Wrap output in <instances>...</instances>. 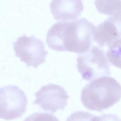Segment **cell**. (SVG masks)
<instances>
[{"label":"cell","mask_w":121,"mask_h":121,"mask_svg":"<svg viewBox=\"0 0 121 121\" xmlns=\"http://www.w3.org/2000/svg\"><path fill=\"white\" fill-rule=\"evenodd\" d=\"M66 121H121L119 117L113 114H104L95 116L84 111L75 112L71 114Z\"/></svg>","instance_id":"obj_9"},{"label":"cell","mask_w":121,"mask_h":121,"mask_svg":"<svg viewBox=\"0 0 121 121\" xmlns=\"http://www.w3.org/2000/svg\"><path fill=\"white\" fill-rule=\"evenodd\" d=\"M104 52L95 45H92L77 59V67L82 78L90 81L110 75V65Z\"/></svg>","instance_id":"obj_3"},{"label":"cell","mask_w":121,"mask_h":121,"mask_svg":"<svg viewBox=\"0 0 121 121\" xmlns=\"http://www.w3.org/2000/svg\"><path fill=\"white\" fill-rule=\"evenodd\" d=\"M24 121H59V120L51 113L36 112L26 118Z\"/></svg>","instance_id":"obj_12"},{"label":"cell","mask_w":121,"mask_h":121,"mask_svg":"<svg viewBox=\"0 0 121 121\" xmlns=\"http://www.w3.org/2000/svg\"><path fill=\"white\" fill-rule=\"evenodd\" d=\"M106 57L112 65L121 69V37L115 40L108 47Z\"/></svg>","instance_id":"obj_11"},{"label":"cell","mask_w":121,"mask_h":121,"mask_svg":"<svg viewBox=\"0 0 121 121\" xmlns=\"http://www.w3.org/2000/svg\"><path fill=\"white\" fill-rule=\"evenodd\" d=\"M95 4L103 14L112 17L121 12V0H95Z\"/></svg>","instance_id":"obj_10"},{"label":"cell","mask_w":121,"mask_h":121,"mask_svg":"<svg viewBox=\"0 0 121 121\" xmlns=\"http://www.w3.org/2000/svg\"><path fill=\"white\" fill-rule=\"evenodd\" d=\"M95 27L85 18L58 22L48 30L46 43L57 51L84 53L91 47Z\"/></svg>","instance_id":"obj_1"},{"label":"cell","mask_w":121,"mask_h":121,"mask_svg":"<svg viewBox=\"0 0 121 121\" xmlns=\"http://www.w3.org/2000/svg\"><path fill=\"white\" fill-rule=\"evenodd\" d=\"M121 98V85L113 78L103 76L95 78L82 90L80 99L83 105L91 111L102 112Z\"/></svg>","instance_id":"obj_2"},{"label":"cell","mask_w":121,"mask_h":121,"mask_svg":"<svg viewBox=\"0 0 121 121\" xmlns=\"http://www.w3.org/2000/svg\"><path fill=\"white\" fill-rule=\"evenodd\" d=\"M0 118L11 120L20 118L25 112L27 99L24 92L16 86L0 89Z\"/></svg>","instance_id":"obj_4"},{"label":"cell","mask_w":121,"mask_h":121,"mask_svg":"<svg viewBox=\"0 0 121 121\" xmlns=\"http://www.w3.org/2000/svg\"><path fill=\"white\" fill-rule=\"evenodd\" d=\"M93 40L100 47H109L113 42L121 37V34L112 17L95 26Z\"/></svg>","instance_id":"obj_8"},{"label":"cell","mask_w":121,"mask_h":121,"mask_svg":"<svg viewBox=\"0 0 121 121\" xmlns=\"http://www.w3.org/2000/svg\"><path fill=\"white\" fill-rule=\"evenodd\" d=\"M51 12L57 20H74L83 10L82 0H52L50 4Z\"/></svg>","instance_id":"obj_7"},{"label":"cell","mask_w":121,"mask_h":121,"mask_svg":"<svg viewBox=\"0 0 121 121\" xmlns=\"http://www.w3.org/2000/svg\"><path fill=\"white\" fill-rule=\"evenodd\" d=\"M33 103L45 111L55 112L63 110L67 105L69 96L64 88L56 84H50L42 86L35 94Z\"/></svg>","instance_id":"obj_6"},{"label":"cell","mask_w":121,"mask_h":121,"mask_svg":"<svg viewBox=\"0 0 121 121\" xmlns=\"http://www.w3.org/2000/svg\"><path fill=\"white\" fill-rule=\"evenodd\" d=\"M13 48L16 56L27 67L32 66L35 69L44 62L48 54L43 42L34 35H24L19 37L13 43Z\"/></svg>","instance_id":"obj_5"}]
</instances>
